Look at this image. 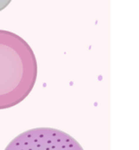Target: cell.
I'll return each instance as SVG.
<instances>
[{
	"label": "cell",
	"mask_w": 139,
	"mask_h": 150,
	"mask_svg": "<svg viewBox=\"0 0 139 150\" xmlns=\"http://www.w3.org/2000/svg\"><path fill=\"white\" fill-rule=\"evenodd\" d=\"M10 2H11V0H0V11L3 10L6 6L9 5Z\"/></svg>",
	"instance_id": "3"
},
{
	"label": "cell",
	"mask_w": 139,
	"mask_h": 150,
	"mask_svg": "<svg viewBox=\"0 0 139 150\" xmlns=\"http://www.w3.org/2000/svg\"><path fill=\"white\" fill-rule=\"evenodd\" d=\"M37 79V60L28 43L16 34L0 30V109L28 97Z\"/></svg>",
	"instance_id": "1"
},
{
	"label": "cell",
	"mask_w": 139,
	"mask_h": 150,
	"mask_svg": "<svg viewBox=\"0 0 139 150\" xmlns=\"http://www.w3.org/2000/svg\"><path fill=\"white\" fill-rule=\"evenodd\" d=\"M5 150H83L69 134L52 128H36L13 139Z\"/></svg>",
	"instance_id": "2"
}]
</instances>
